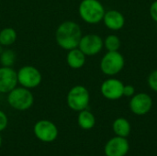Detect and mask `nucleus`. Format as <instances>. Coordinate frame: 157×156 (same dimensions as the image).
Here are the masks:
<instances>
[{
    "mask_svg": "<svg viewBox=\"0 0 157 156\" xmlns=\"http://www.w3.org/2000/svg\"><path fill=\"white\" fill-rule=\"evenodd\" d=\"M66 63L72 69H80L86 63V55L78 47L72 49L67 52Z\"/></svg>",
    "mask_w": 157,
    "mask_h": 156,
    "instance_id": "14",
    "label": "nucleus"
},
{
    "mask_svg": "<svg viewBox=\"0 0 157 156\" xmlns=\"http://www.w3.org/2000/svg\"><path fill=\"white\" fill-rule=\"evenodd\" d=\"M129 107L133 114L144 116L151 111L153 108V99L146 93H138L132 97Z\"/></svg>",
    "mask_w": 157,
    "mask_h": 156,
    "instance_id": "9",
    "label": "nucleus"
},
{
    "mask_svg": "<svg viewBox=\"0 0 157 156\" xmlns=\"http://www.w3.org/2000/svg\"><path fill=\"white\" fill-rule=\"evenodd\" d=\"M17 84L22 87L31 89L40 86L42 80L40 72L32 65H25L17 72Z\"/></svg>",
    "mask_w": 157,
    "mask_h": 156,
    "instance_id": "6",
    "label": "nucleus"
},
{
    "mask_svg": "<svg viewBox=\"0 0 157 156\" xmlns=\"http://www.w3.org/2000/svg\"><path fill=\"white\" fill-rule=\"evenodd\" d=\"M90 101V95L84 86H75L72 87L66 97L68 107L74 111H82L86 109Z\"/></svg>",
    "mask_w": 157,
    "mask_h": 156,
    "instance_id": "3",
    "label": "nucleus"
},
{
    "mask_svg": "<svg viewBox=\"0 0 157 156\" xmlns=\"http://www.w3.org/2000/svg\"><path fill=\"white\" fill-rule=\"evenodd\" d=\"M77 123L79 127L83 130H91L96 124V118L91 111L84 109L82 111H79L77 117Z\"/></svg>",
    "mask_w": 157,
    "mask_h": 156,
    "instance_id": "16",
    "label": "nucleus"
},
{
    "mask_svg": "<svg viewBox=\"0 0 157 156\" xmlns=\"http://www.w3.org/2000/svg\"><path fill=\"white\" fill-rule=\"evenodd\" d=\"M1 144H2V139H1V137H0V147H1Z\"/></svg>",
    "mask_w": 157,
    "mask_h": 156,
    "instance_id": "24",
    "label": "nucleus"
},
{
    "mask_svg": "<svg viewBox=\"0 0 157 156\" xmlns=\"http://www.w3.org/2000/svg\"><path fill=\"white\" fill-rule=\"evenodd\" d=\"M124 84L117 78L106 79L100 86L102 96L109 100H118L123 97Z\"/></svg>",
    "mask_w": 157,
    "mask_h": 156,
    "instance_id": "10",
    "label": "nucleus"
},
{
    "mask_svg": "<svg viewBox=\"0 0 157 156\" xmlns=\"http://www.w3.org/2000/svg\"><path fill=\"white\" fill-rule=\"evenodd\" d=\"M130 151V143L127 138L116 136L111 138L104 147L106 156H126Z\"/></svg>",
    "mask_w": 157,
    "mask_h": 156,
    "instance_id": "11",
    "label": "nucleus"
},
{
    "mask_svg": "<svg viewBox=\"0 0 157 156\" xmlns=\"http://www.w3.org/2000/svg\"><path fill=\"white\" fill-rule=\"evenodd\" d=\"M0 47H1V44H0Z\"/></svg>",
    "mask_w": 157,
    "mask_h": 156,
    "instance_id": "26",
    "label": "nucleus"
},
{
    "mask_svg": "<svg viewBox=\"0 0 157 156\" xmlns=\"http://www.w3.org/2000/svg\"><path fill=\"white\" fill-rule=\"evenodd\" d=\"M7 102L9 106L17 110H27L34 102V97L29 89L25 87H15L8 93Z\"/></svg>",
    "mask_w": 157,
    "mask_h": 156,
    "instance_id": "4",
    "label": "nucleus"
},
{
    "mask_svg": "<svg viewBox=\"0 0 157 156\" xmlns=\"http://www.w3.org/2000/svg\"><path fill=\"white\" fill-rule=\"evenodd\" d=\"M82 36V29L80 26L76 22L71 20L61 23L55 31V40L57 44L66 51L77 48Z\"/></svg>",
    "mask_w": 157,
    "mask_h": 156,
    "instance_id": "1",
    "label": "nucleus"
},
{
    "mask_svg": "<svg viewBox=\"0 0 157 156\" xmlns=\"http://www.w3.org/2000/svg\"><path fill=\"white\" fill-rule=\"evenodd\" d=\"M7 123H8V120L6 113L0 110V131H4L6 128Z\"/></svg>",
    "mask_w": 157,
    "mask_h": 156,
    "instance_id": "22",
    "label": "nucleus"
},
{
    "mask_svg": "<svg viewBox=\"0 0 157 156\" xmlns=\"http://www.w3.org/2000/svg\"><path fill=\"white\" fill-rule=\"evenodd\" d=\"M105 12L104 6L98 0H82L78 7L80 17L88 24L99 23Z\"/></svg>",
    "mask_w": 157,
    "mask_h": 156,
    "instance_id": "2",
    "label": "nucleus"
},
{
    "mask_svg": "<svg viewBox=\"0 0 157 156\" xmlns=\"http://www.w3.org/2000/svg\"><path fill=\"white\" fill-rule=\"evenodd\" d=\"M147 83L149 87L157 93V70H155L154 72H152L147 79Z\"/></svg>",
    "mask_w": 157,
    "mask_h": 156,
    "instance_id": "20",
    "label": "nucleus"
},
{
    "mask_svg": "<svg viewBox=\"0 0 157 156\" xmlns=\"http://www.w3.org/2000/svg\"><path fill=\"white\" fill-rule=\"evenodd\" d=\"M104 46L103 40L97 34H86L82 36L78 48L86 56H94L99 53Z\"/></svg>",
    "mask_w": 157,
    "mask_h": 156,
    "instance_id": "8",
    "label": "nucleus"
},
{
    "mask_svg": "<svg viewBox=\"0 0 157 156\" xmlns=\"http://www.w3.org/2000/svg\"><path fill=\"white\" fill-rule=\"evenodd\" d=\"M102 20L105 26L111 30H120L125 24V17L122 13L114 9L105 12Z\"/></svg>",
    "mask_w": 157,
    "mask_h": 156,
    "instance_id": "13",
    "label": "nucleus"
},
{
    "mask_svg": "<svg viewBox=\"0 0 157 156\" xmlns=\"http://www.w3.org/2000/svg\"><path fill=\"white\" fill-rule=\"evenodd\" d=\"M16 62V54L12 50H5L0 54V63L5 67H12Z\"/></svg>",
    "mask_w": 157,
    "mask_h": 156,
    "instance_id": "19",
    "label": "nucleus"
},
{
    "mask_svg": "<svg viewBox=\"0 0 157 156\" xmlns=\"http://www.w3.org/2000/svg\"><path fill=\"white\" fill-rule=\"evenodd\" d=\"M150 16L154 21L157 22V0L154 1L150 6Z\"/></svg>",
    "mask_w": 157,
    "mask_h": 156,
    "instance_id": "23",
    "label": "nucleus"
},
{
    "mask_svg": "<svg viewBox=\"0 0 157 156\" xmlns=\"http://www.w3.org/2000/svg\"><path fill=\"white\" fill-rule=\"evenodd\" d=\"M76 156H82V155H76Z\"/></svg>",
    "mask_w": 157,
    "mask_h": 156,
    "instance_id": "25",
    "label": "nucleus"
},
{
    "mask_svg": "<svg viewBox=\"0 0 157 156\" xmlns=\"http://www.w3.org/2000/svg\"><path fill=\"white\" fill-rule=\"evenodd\" d=\"M17 40V32L13 28H4L0 30V44L1 46H10Z\"/></svg>",
    "mask_w": 157,
    "mask_h": 156,
    "instance_id": "17",
    "label": "nucleus"
},
{
    "mask_svg": "<svg viewBox=\"0 0 157 156\" xmlns=\"http://www.w3.org/2000/svg\"><path fill=\"white\" fill-rule=\"evenodd\" d=\"M124 64V57L119 51H108L100 61V70L108 76H114L123 69Z\"/></svg>",
    "mask_w": 157,
    "mask_h": 156,
    "instance_id": "5",
    "label": "nucleus"
},
{
    "mask_svg": "<svg viewBox=\"0 0 157 156\" xmlns=\"http://www.w3.org/2000/svg\"><path fill=\"white\" fill-rule=\"evenodd\" d=\"M37 139L43 143H52L58 137V129L56 125L47 120H39L33 128Z\"/></svg>",
    "mask_w": 157,
    "mask_h": 156,
    "instance_id": "7",
    "label": "nucleus"
},
{
    "mask_svg": "<svg viewBox=\"0 0 157 156\" xmlns=\"http://www.w3.org/2000/svg\"><path fill=\"white\" fill-rule=\"evenodd\" d=\"M135 95V88L132 85H124L123 87V97H132V96Z\"/></svg>",
    "mask_w": 157,
    "mask_h": 156,
    "instance_id": "21",
    "label": "nucleus"
},
{
    "mask_svg": "<svg viewBox=\"0 0 157 156\" xmlns=\"http://www.w3.org/2000/svg\"><path fill=\"white\" fill-rule=\"evenodd\" d=\"M112 130L116 136L127 138L131 134L132 126L129 120L125 118H118L112 124Z\"/></svg>",
    "mask_w": 157,
    "mask_h": 156,
    "instance_id": "15",
    "label": "nucleus"
},
{
    "mask_svg": "<svg viewBox=\"0 0 157 156\" xmlns=\"http://www.w3.org/2000/svg\"><path fill=\"white\" fill-rule=\"evenodd\" d=\"M104 42V47L108 51H117L120 50L121 41L120 38L117 35L110 34L106 37V39L103 40Z\"/></svg>",
    "mask_w": 157,
    "mask_h": 156,
    "instance_id": "18",
    "label": "nucleus"
},
{
    "mask_svg": "<svg viewBox=\"0 0 157 156\" xmlns=\"http://www.w3.org/2000/svg\"><path fill=\"white\" fill-rule=\"evenodd\" d=\"M17 72L12 67H0V93L8 94L17 87Z\"/></svg>",
    "mask_w": 157,
    "mask_h": 156,
    "instance_id": "12",
    "label": "nucleus"
}]
</instances>
